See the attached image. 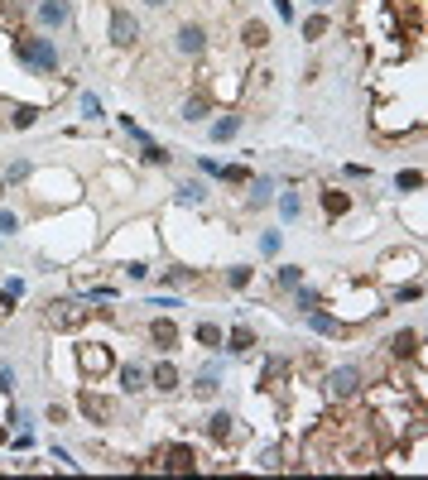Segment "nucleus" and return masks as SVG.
I'll return each instance as SVG.
<instances>
[{"mask_svg": "<svg viewBox=\"0 0 428 480\" xmlns=\"http://www.w3.org/2000/svg\"><path fill=\"white\" fill-rule=\"evenodd\" d=\"M15 58H19L24 68L44 73V77H53V73H58V44H53V39H44V34H24V39H15Z\"/></svg>", "mask_w": 428, "mask_h": 480, "instance_id": "1", "label": "nucleus"}, {"mask_svg": "<svg viewBox=\"0 0 428 480\" xmlns=\"http://www.w3.org/2000/svg\"><path fill=\"white\" fill-rule=\"evenodd\" d=\"M48 322H53L58 332H73V327L92 322V307L77 303V298H63V303H48Z\"/></svg>", "mask_w": 428, "mask_h": 480, "instance_id": "2", "label": "nucleus"}, {"mask_svg": "<svg viewBox=\"0 0 428 480\" xmlns=\"http://www.w3.org/2000/svg\"><path fill=\"white\" fill-rule=\"evenodd\" d=\"M322 389H327V399H351L361 389V370L356 365H337V370H327Z\"/></svg>", "mask_w": 428, "mask_h": 480, "instance_id": "3", "label": "nucleus"}, {"mask_svg": "<svg viewBox=\"0 0 428 480\" xmlns=\"http://www.w3.org/2000/svg\"><path fill=\"white\" fill-rule=\"evenodd\" d=\"M135 39H140V19L115 5V10H111V44H115V48H130Z\"/></svg>", "mask_w": 428, "mask_h": 480, "instance_id": "4", "label": "nucleus"}, {"mask_svg": "<svg viewBox=\"0 0 428 480\" xmlns=\"http://www.w3.org/2000/svg\"><path fill=\"white\" fill-rule=\"evenodd\" d=\"M77 361H82V375H87V380H92V375L102 380L111 370V346H102V341L92 346V341H87V346H77Z\"/></svg>", "mask_w": 428, "mask_h": 480, "instance_id": "5", "label": "nucleus"}, {"mask_svg": "<svg viewBox=\"0 0 428 480\" xmlns=\"http://www.w3.org/2000/svg\"><path fill=\"white\" fill-rule=\"evenodd\" d=\"M174 48H178L183 58H203V53H207V29H203V24H183V29L174 34Z\"/></svg>", "mask_w": 428, "mask_h": 480, "instance_id": "6", "label": "nucleus"}, {"mask_svg": "<svg viewBox=\"0 0 428 480\" xmlns=\"http://www.w3.org/2000/svg\"><path fill=\"white\" fill-rule=\"evenodd\" d=\"M34 19H39L44 29H63V24L73 19V5H68V0H39V5H34Z\"/></svg>", "mask_w": 428, "mask_h": 480, "instance_id": "7", "label": "nucleus"}, {"mask_svg": "<svg viewBox=\"0 0 428 480\" xmlns=\"http://www.w3.org/2000/svg\"><path fill=\"white\" fill-rule=\"evenodd\" d=\"M318 207H322V216H327V221H342V216L351 211V192H346V188H322L318 192Z\"/></svg>", "mask_w": 428, "mask_h": 480, "instance_id": "8", "label": "nucleus"}, {"mask_svg": "<svg viewBox=\"0 0 428 480\" xmlns=\"http://www.w3.org/2000/svg\"><path fill=\"white\" fill-rule=\"evenodd\" d=\"M145 332H149L154 351H174V346H178V322H174V317H154Z\"/></svg>", "mask_w": 428, "mask_h": 480, "instance_id": "9", "label": "nucleus"}, {"mask_svg": "<svg viewBox=\"0 0 428 480\" xmlns=\"http://www.w3.org/2000/svg\"><path fill=\"white\" fill-rule=\"evenodd\" d=\"M164 471H178V476H188V471H198V457H193V447H188V442H178V447H169V452H164Z\"/></svg>", "mask_w": 428, "mask_h": 480, "instance_id": "10", "label": "nucleus"}, {"mask_svg": "<svg viewBox=\"0 0 428 480\" xmlns=\"http://www.w3.org/2000/svg\"><path fill=\"white\" fill-rule=\"evenodd\" d=\"M77 403H82V413H87L92 423H97V418H102V423H111V418H115V403H111V399H102V394H92V389H82V399H77Z\"/></svg>", "mask_w": 428, "mask_h": 480, "instance_id": "11", "label": "nucleus"}, {"mask_svg": "<svg viewBox=\"0 0 428 480\" xmlns=\"http://www.w3.org/2000/svg\"><path fill=\"white\" fill-rule=\"evenodd\" d=\"M178 365H169V361H164V365H154V370H149V389H159V394H178Z\"/></svg>", "mask_w": 428, "mask_h": 480, "instance_id": "12", "label": "nucleus"}, {"mask_svg": "<svg viewBox=\"0 0 428 480\" xmlns=\"http://www.w3.org/2000/svg\"><path fill=\"white\" fill-rule=\"evenodd\" d=\"M241 44L260 53V48L270 44V24H265V19H245V24H241Z\"/></svg>", "mask_w": 428, "mask_h": 480, "instance_id": "13", "label": "nucleus"}, {"mask_svg": "<svg viewBox=\"0 0 428 480\" xmlns=\"http://www.w3.org/2000/svg\"><path fill=\"white\" fill-rule=\"evenodd\" d=\"M390 356L395 361H414L419 356V332H395L390 336Z\"/></svg>", "mask_w": 428, "mask_h": 480, "instance_id": "14", "label": "nucleus"}, {"mask_svg": "<svg viewBox=\"0 0 428 480\" xmlns=\"http://www.w3.org/2000/svg\"><path fill=\"white\" fill-rule=\"evenodd\" d=\"M231 423H236V418L216 408V413H207V423H203V432H207L212 442H231Z\"/></svg>", "mask_w": 428, "mask_h": 480, "instance_id": "15", "label": "nucleus"}, {"mask_svg": "<svg viewBox=\"0 0 428 480\" xmlns=\"http://www.w3.org/2000/svg\"><path fill=\"white\" fill-rule=\"evenodd\" d=\"M216 389H221V370H216V365H203L198 380H193V394H198V399H212Z\"/></svg>", "mask_w": 428, "mask_h": 480, "instance_id": "16", "label": "nucleus"}, {"mask_svg": "<svg viewBox=\"0 0 428 480\" xmlns=\"http://www.w3.org/2000/svg\"><path fill=\"white\" fill-rule=\"evenodd\" d=\"M120 389H125V394H145V389H149V370H145V365H125V370H120Z\"/></svg>", "mask_w": 428, "mask_h": 480, "instance_id": "17", "label": "nucleus"}, {"mask_svg": "<svg viewBox=\"0 0 428 480\" xmlns=\"http://www.w3.org/2000/svg\"><path fill=\"white\" fill-rule=\"evenodd\" d=\"M207 115H212V96H207V92H198V96H188V101H183V120H193V125H198V120H207Z\"/></svg>", "mask_w": 428, "mask_h": 480, "instance_id": "18", "label": "nucleus"}, {"mask_svg": "<svg viewBox=\"0 0 428 480\" xmlns=\"http://www.w3.org/2000/svg\"><path fill=\"white\" fill-rule=\"evenodd\" d=\"M221 341H226V351H231V356H245V351L255 346V332H250V327H236V332H231V336H221Z\"/></svg>", "mask_w": 428, "mask_h": 480, "instance_id": "19", "label": "nucleus"}, {"mask_svg": "<svg viewBox=\"0 0 428 480\" xmlns=\"http://www.w3.org/2000/svg\"><path fill=\"white\" fill-rule=\"evenodd\" d=\"M241 135V115H221V120H212V140L221 144V140H236Z\"/></svg>", "mask_w": 428, "mask_h": 480, "instance_id": "20", "label": "nucleus"}, {"mask_svg": "<svg viewBox=\"0 0 428 480\" xmlns=\"http://www.w3.org/2000/svg\"><path fill=\"white\" fill-rule=\"evenodd\" d=\"M34 120H39V106H15V111H10V125H15V130H29Z\"/></svg>", "mask_w": 428, "mask_h": 480, "instance_id": "21", "label": "nucleus"}, {"mask_svg": "<svg viewBox=\"0 0 428 480\" xmlns=\"http://www.w3.org/2000/svg\"><path fill=\"white\" fill-rule=\"evenodd\" d=\"M275 284H279V288H299V284H304V269H299V265H279Z\"/></svg>", "mask_w": 428, "mask_h": 480, "instance_id": "22", "label": "nucleus"}, {"mask_svg": "<svg viewBox=\"0 0 428 480\" xmlns=\"http://www.w3.org/2000/svg\"><path fill=\"white\" fill-rule=\"evenodd\" d=\"M216 178L221 183H250V169L245 164H226V169H216Z\"/></svg>", "mask_w": 428, "mask_h": 480, "instance_id": "23", "label": "nucleus"}, {"mask_svg": "<svg viewBox=\"0 0 428 480\" xmlns=\"http://www.w3.org/2000/svg\"><path fill=\"white\" fill-rule=\"evenodd\" d=\"M395 188H400V192H419V188H424V173H419V169H404V173L395 178Z\"/></svg>", "mask_w": 428, "mask_h": 480, "instance_id": "24", "label": "nucleus"}, {"mask_svg": "<svg viewBox=\"0 0 428 480\" xmlns=\"http://www.w3.org/2000/svg\"><path fill=\"white\" fill-rule=\"evenodd\" d=\"M19 293H24V284H19V279H10V284L0 288V312H10V307L19 303Z\"/></svg>", "mask_w": 428, "mask_h": 480, "instance_id": "25", "label": "nucleus"}, {"mask_svg": "<svg viewBox=\"0 0 428 480\" xmlns=\"http://www.w3.org/2000/svg\"><path fill=\"white\" fill-rule=\"evenodd\" d=\"M308 327H313V332H327V336H337V332H342V327H337V322H332V317H322L318 307H313V312H308Z\"/></svg>", "mask_w": 428, "mask_h": 480, "instance_id": "26", "label": "nucleus"}, {"mask_svg": "<svg viewBox=\"0 0 428 480\" xmlns=\"http://www.w3.org/2000/svg\"><path fill=\"white\" fill-rule=\"evenodd\" d=\"M322 34H327V15H313V19L304 24V39H308V44H318Z\"/></svg>", "mask_w": 428, "mask_h": 480, "instance_id": "27", "label": "nucleus"}, {"mask_svg": "<svg viewBox=\"0 0 428 480\" xmlns=\"http://www.w3.org/2000/svg\"><path fill=\"white\" fill-rule=\"evenodd\" d=\"M198 341L203 346H221V327L216 322H198Z\"/></svg>", "mask_w": 428, "mask_h": 480, "instance_id": "28", "label": "nucleus"}, {"mask_svg": "<svg viewBox=\"0 0 428 480\" xmlns=\"http://www.w3.org/2000/svg\"><path fill=\"white\" fill-rule=\"evenodd\" d=\"M226 284L245 288V284H250V265H231V269H226Z\"/></svg>", "mask_w": 428, "mask_h": 480, "instance_id": "29", "label": "nucleus"}, {"mask_svg": "<svg viewBox=\"0 0 428 480\" xmlns=\"http://www.w3.org/2000/svg\"><path fill=\"white\" fill-rule=\"evenodd\" d=\"M279 211H284V216L294 221V216L304 211V202H299V192H284V197H279Z\"/></svg>", "mask_w": 428, "mask_h": 480, "instance_id": "30", "label": "nucleus"}, {"mask_svg": "<svg viewBox=\"0 0 428 480\" xmlns=\"http://www.w3.org/2000/svg\"><path fill=\"white\" fill-rule=\"evenodd\" d=\"M82 115H87V120H102V101H97L92 92L82 96Z\"/></svg>", "mask_w": 428, "mask_h": 480, "instance_id": "31", "label": "nucleus"}, {"mask_svg": "<svg viewBox=\"0 0 428 480\" xmlns=\"http://www.w3.org/2000/svg\"><path fill=\"white\" fill-rule=\"evenodd\" d=\"M145 164H169V149H159V144H145Z\"/></svg>", "mask_w": 428, "mask_h": 480, "instance_id": "32", "label": "nucleus"}, {"mask_svg": "<svg viewBox=\"0 0 428 480\" xmlns=\"http://www.w3.org/2000/svg\"><path fill=\"white\" fill-rule=\"evenodd\" d=\"M5 178H10V183H24V178H29V164H19V159H15V164L5 169Z\"/></svg>", "mask_w": 428, "mask_h": 480, "instance_id": "33", "label": "nucleus"}, {"mask_svg": "<svg viewBox=\"0 0 428 480\" xmlns=\"http://www.w3.org/2000/svg\"><path fill=\"white\" fill-rule=\"evenodd\" d=\"M419 298H424V288H419V284H409V288H400V293H395V303H419Z\"/></svg>", "mask_w": 428, "mask_h": 480, "instance_id": "34", "label": "nucleus"}, {"mask_svg": "<svg viewBox=\"0 0 428 480\" xmlns=\"http://www.w3.org/2000/svg\"><path fill=\"white\" fill-rule=\"evenodd\" d=\"M265 202H270V183L260 178V183H255V192H250V207H265Z\"/></svg>", "mask_w": 428, "mask_h": 480, "instance_id": "35", "label": "nucleus"}, {"mask_svg": "<svg viewBox=\"0 0 428 480\" xmlns=\"http://www.w3.org/2000/svg\"><path fill=\"white\" fill-rule=\"evenodd\" d=\"M188 279H193V269H169V274H164V284L174 288V284H188Z\"/></svg>", "mask_w": 428, "mask_h": 480, "instance_id": "36", "label": "nucleus"}, {"mask_svg": "<svg viewBox=\"0 0 428 480\" xmlns=\"http://www.w3.org/2000/svg\"><path fill=\"white\" fill-rule=\"evenodd\" d=\"M299 307H304V312H313V307H318V293H313V288H304V293H299Z\"/></svg>", "mask_w": 428, "mask_h": 480, "instance_id": "37", "label": "nucleus"}, {"mask_svg": "<svg viewBox=\"0 0 428 480\" xmlns=\"http://www.w3.org/2000/svg\"><path fill=\"white\" fill-rule=\"evenodd\" d=\"M260 250H265V255H275V250H279V236H275V231H270V236H260Z\"/></svg>", "mask_w": 428, "mask_h": 480, "instance_id": "38", "label": "nucleus"}, {"mask_svg": "<svg viewBox=\"0 0 428 480\" xmlns=\"http://www.w3.org/2000/svg\"><path fill=\"white\" fill-rule=\"evenodd\" d=\"M15 226H19V216H15V211H0V231H5V236H10V231H15Z\"/></svg>", "mask_w": 428, "mask_h": 480, "instance_id": "39", "label": "nucleus"}, {"mask_svg": "<svg viewBox=\"0 0 428 480\" xmlns=\"http://www.w3.org/2000/svg\"><path fill=\"white\" fill-rule=\"evenodd\" d=\"M178 192H183L188 202H198V197H203V183H183V188H178Z\"/></svg>", "mask_w": 428, "mask_h": 480, "instance_id": "40", "label": "nucleus"}, {"mask_svg": "<svg viewBox=\"0 0 428 480\" xmlns=\"http://www.w3.org/2000/svg\"><path fill=\"white\" fill-rule=\"evenodd\" d=\"M275 10H279L284 19H294V0H275Z\"/></svg>", "mask_w": 428, "mask_h": 480, "instance_id": "41", "label": "nucleus"}, {"mask_svg": "<svg viewBox=\"0 0 428 480\" xmlns=\"http://www.w3.org/2000/svg\"><path fill=\"white\" fill-rule=\"evenodd\" d=\"M145 5H149V10H164V5H169V0H145Z\"/></svg>", "mask_w": 428, "mask_h": 480, "instance_id": "42", "label": "nucleus"}, {"mask_svg": "<svg viewBox=\"0 0 428 480\" xmlns=\"http://www.w3.org/2000/svg\"><path fill=\"white\" fill-rule=\"evenodd\" d=\"M313 5H322V10H327V5H332V0H313Z\"/></svg>", "mask_w": 428, "mask_h": 480, "instance_id": "43", "label": "nucleus"}, {"mask_svg": "<svg viewBox=\"0 0 428 480\" xmlns=\"http://www.w3.org/2000/svg\"><path fill=\"white\" fill-rule=\"evenodd\" d=\"M0 197H5V178H0Z\"/></svg>", "mask_w": 428, "mask_h": 480, "instance_id": "44", "label": "nucleus"}, {"mask_svg": "<svg viewBox=\"0 0 428 480\" xmlns=\"http://www.w3.org/2000/svg\"><path fill=\"white\" fill-rule=\"evenodd\" d=\"M0 442H5V432H0Z\"/></svg>", "mask_w": 428, "mask_h": 480, "instance_id": "45", "label": "nucleus"}]
</instances>
